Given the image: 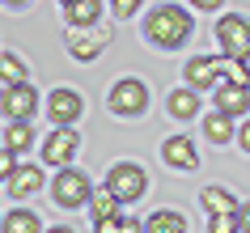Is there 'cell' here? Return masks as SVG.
Instances as JSON below:
<instances>
[{
    "label": "cell",
    "instance_id": "obj_33",
    "mask_svg": "<svg viewBox=\"0 0 250 233\" xmlns=\"http://www.w3.org/2000/svg\"><path fill=\"white\" fill-rule=\"evenodd\" d=\"M4 4H26V0H4Z\"/></svg>",
    "mask_w": 250,
    "mask_h": 233
},
{
    "label": "cell",
    "instance_id": "obj_27",
    "mask_svg": "<svg viewBox=\"0 0 250 233\" xmlns=\"http://www.w3.org/2000/svg\"><path fill=\"white\" fill-rule=\"evenodd\" d=\"M17 169V161H13V148H4V153H0V174H4V178H9V174H13Z\"/></svg>",
    "mask_w": 250,
    "mask_h": 233
},
{
    "label": "cell",
    "instance_id": "obj_3",
    "mask_svg": "<svg viewBox=\"0 0 250 233\" xmlns=\"http://www.w3.org/2000/svg\"><path fill=\"white\" fill-rule=\"evenodd\" d=\"M106 187H110L123 204H136V199L148 191V174L136 166V161H119V166H110V174H106Z\"/></svg>",
    "mask_w": 250,
    "mask_h": 233
},
{
    "label": "cell",
    "instance_id": "obj_2",
    "mask_svg": "<svg viewBox=\"0 0 250 233\" xmlns=\"http://www.w3.org/2000/svg\"><path fill=\"white\" fill-rule=\"evenodd\" d=\"M216 42H221V55L225 60H250V17L242 13H229L216 21Z\"/></svg>",
    "mask_w": 250,
    "mask_h": 233
},
{
    "label": "cell",
    "instance_id": "obj_21",
    "mask_svg": "<svg viewBox=\"0 0 250 233\" xmlns=\"http://www.w3.org/2000/svg\"><path fill=\"white\" fill-rule=\"evenodd\" d=\"M119 204H123V199H119V195L110 191V187L93 191V199H89V208H93V216H98V220H106V216H119Z\"/></svg>",
    "mask_w": 250,
    "mask_h": 233
},
{
    "label": "cell",
    "instance_id": "obj_11",
    "mask_svg": "<svg viewBox=\"0 0 250 233\" xmlns=\"http://www.w3.org/2000/svg\"><path fill=\"white\" fill-rule=\"evenodd\" d=\"M161 157H166V166L170 169H199V153H195V144L187 140V136H170V140L161 144Z\"/></svg>",
    "mask_w": 250,
    "mask_h": 233
},
{
    "label": "cell",
    "instance_id": "obj_25",
    "mask_svg": "<svg viewBox=\"0 0 250 233\" xmlns=\"http://www.w3.org/2000/svg\"><path fill=\"white\" fill-rule=\"evenodd\" d=\"M140 4H145V0H110V13H115V21H127Z\"/></svg>",
    "mask_w": 250,
    "mask_h": 233
},
{
    "label": "cell",
    "instance_id": "obj_8",
    "mask_svg": "<svg viewBox=\"0 0 250 233\" xmlns=\"http://www.w3.org/2000/svg\"><path fill=\"white\" fill-rule=\"evenodd\" d=\"M77 148H81V136H77V131H72V127H55L51 136L42 140V161L64 169L68 161L77 157Z\"/></svg>",
    "mask_w": 250,
    "mask_h": 233
},
{
    "label": "cell",
    "instance_id": "obj_12",
    "mask_svg": "<svg viewBox=\"0 0 250 233\" xmlns=\"http://www.w3.org/2000/svg\"><path fill=\"white\" fill-rule=\"evenodd\" d=\"M34 106H39V93L30 89V85H9V89H4V115H9V123L30 119Z\"/></svg>",
    "mask_w": 250,
    "mask_h": 233
},
{
    "label": "cell",
    "instance_id": "obj_6",
    "mask_svg": "<svg viewBox=\"0 0 250 233\" xmlns=\"http://www.w3.org/2000/svg\"><path fill=\"white\" fill-rule=\"evenodd\" d=\"M106 47H110V26H85V30H72L68 34V55L81 60V64L98 60Z\"/></svg>",
    "mask_w": 250,
    "mask_h": 233
},
{
    "label": "cell",
    "instance_id": "obj_26",
    "mask_svg": "<svg viewBox=\"0 0 250 233\" xmlns=\"http://www.w3.org/2000/svg\"><path fill=\"white\" fill-rule=\"evenodd\" d=\"M98 233H123V220H119V216H106V220H98Z\"/></svg>",
    "mask_w": 250,
    "mask_h": 233
},
{
    "label": "cell",
    "instance_id": "obj_13",
    "mask_svg": "<svg viewBox=\"0 0 250 233\" xmlns=\"http://www.w3.org/2000/svg\"><path fill=\"white\" fill-rule=\"evenodd\" d=\"M42 187V169L39 166H17L9 178H4V195L9 199H21V195H34Z\"/></svg>",
    "mask_w": 250,
    "mask_h": 233
},
{
    "label": "cell",
    "instance_id": "obj_20",
    "mask_svg": "<svg viewBox=\"0 0 250 233\" xmlns=\"http://www.w3.org/2000/svg\"><path fill=\"white\" fill-rule=\"evenodd\" d=\"M30 144H34V131H30V123H26V119L9 123V131H4V148H13V153H26Z\"/></svg>",
    "mask_w": 250,
    "mask_h": 233
},
{
    "label": "cell",
    "instance_id": "obj_4",
    "mask_svg": "<svg viewBox=\"0 0 250 233\" xmlns=\"http://www.w3.org/2000/svg\"><path fill=\"white\" fill-rule=\"evenodd\" d=\"M51 195H55V204L60 208H85L93 199V187H89V178L81 174V169H60L55 174V182H51Z\"/></svg>",
    "mask_w": 250,
    "mask_h": 233
},
{
    "label": "cell",
    "instance_id": "obj_15",
    "mask_svg": "<svg viewBox=\"0 0 250 233\" xmlns=\"http://www.w3.org/2000/svg\"><path fill=\"white\" fill-rule=\"evenodd\" d=\"M145 233H187V216H178L174 208H161L145 220Z\"/></svg>",
    "mask_w": 250,
    "mask_h": 233
},
{
    "label": "cell",
    "instance_id": "obj_22",
    "mask_svg": "<svg viewBox=\"0 0 250 233\" xmlns=\"http://www.w3.org/2000/svg\"><path fill=\"white\" fill-rule=\"evenodd\" d=\"M4 233H39V216L30 208H17V212L4 216Z\"/></svg>",
    "mask_w": 250,
    "mask_h": 233
},
{
    "label": "cell",
    "instance_id": "obj_14",
    "mask_svg": "<svg viewBox=\"0 0 250 233\" xmlns=\"http://www.w3.org/2000/svg\"><path fill=\"white\" fill-rule=\"evenodd\" d=\"M98 13H102V4H98V0H77V4H68V9H64V17H68V30L98 26Z\"/></svg>",
    "mask_w": 250,
    "mask_h": 233
},
{
    "label": "cell",
    "instance_id": "obj_9",
    "mask_svg": "<svg viewBox=\"0 0 250 233\" xmlns=\"http://www.w3.org/2000/svg\"><path fill=\"white\" fill-rule=\"evenodd\" d=\"M47 115H51L55 127H72V123L85 115V102H81L77 89H51V98H47Z\"/></svg>",
    "mask_w": 250,
    "mask_h": 233
},
{
    "label": "cell",
    "instance_id": "obj_24",
    "mask_svg": "<svg viewBox=\"0 0 250 233\" xmlns=\"http://www.w3.org/2000/svg\"><path fill=\"white\" fill-rule=\"evenodd\" d=\"M208 233H242V225H237V212H221V216H212Z\"/></svg>",
    "mask_w": 250,
    "mask_h": 233
},
{
    "label": "cell",
    "instance_id": "obj_18",
    "mask_svg": "<svg viewBox=\"0 0 250 233\" xmlns=\"http://www.w3.org/2000/svg\"><path fill=\"white\" fill-rule=\"evenodd\" d=\"M0 85L9 89V85H26V60L13 51H4V60H0Z\"/></svg>",
    "mask_w": 250,
    "mask_h": 233
},
{
    "label": "cell",
    "instance_id": "obj_30",
    "mask_svg": "<svg viewBox=\"0 0 250 233\" xmlns=\"http://www.w3.org/2000/svg\"><path fill=\"white\" fill-rule=\"evenodd\" d=\"M191 4H195V9H204V13H216L225 0H191Z\"/></svg>",
    "mask_w": 250,
    "mask_h": 233
},
{
    "label": "cell",
    "instance_id": "obj_34",
    "mask_svg": "<svg viewBox=\"0 0 250 233\" xmlns=\"http://www.w3.org/2000/svg\"><path fill=\"white\" fill-rule=\"evenodd\" d=\"M60 4H64V9H68V4H77V0H60Z\"/></svg>",
    "mask_w": 250,
    "mask_h": 233
},
{
    "label": "cell",
    "instance_id": "obj_29",
    "mask_svg": "<svg viewBox=\"0 0 250 233\" xmlns=\"http://www.w3.org/2000/svg\"><path fill=\"white\" fill-rule=\"evenodd\" d=\"M237 148H242V153H250V119L242 123V131H237Z\"/></svg>",
    "mask_w": 250,
    "mask_h": 233
},
{
    "label": "cell",
    "instance_id": "obj_10",
    "mask_svg": "<svg viewBox=\"0 0 250 233\" xmlns=\"http://www.w3.org/2000/svg\"><path fill=\"white\" fill-rule=\"evenodd\" d=\"M212 106L221 110V115H246L250 110V85H233V81H221L216 89H212Z\"/></svg>",
    "mask_w": 250,
    "mask_h": 233
},
{
    "label": "cell",
    "instance_id": "obj_16",
    "mask_svg": "<svg viewBox=\"0 0 250 233\" xmlns=\"http://www.w3.org/2000/svg\"><path fill=\"white\" fill-rule=\"evenodd\" d=\"M204 136H208L212 144H229L237 136L233 131V115H221V110H212L208 119H204Z\"/></svg>",
    "mask_w": 250,
    "mask_h": 233
},
{
    "label": "cell",
    "instance_id": "obj_7",
    "mask_svg": "<svg viewBox=\"0 0 250 233\" xmlns=\"http://www.w3.org/2000/svg\"><path fill=\"white\" fill-rule=\"evenodd\" d=\"M221 55H195V60H187V68H183V77H187V85L191 89H216L225 81V72H221Z\"/></svg>",
    "mask_w": 250,
    "mask_h": 233
},
{
    "label": "cell",
    "instance_id": "obj_17",
    "mask_svg": "<svg viewBox=\"0 0 250 233\" xmlns=\"http://www.w3.org/2000/svg\"><path fill=\"white\" fill-rule=\"evenodd\" d=\"M199 204L208 208V216H221V212H237V199L225 187H204L199 191Z\"/></svg>",
    "mask_w": 250,
    "mask_h": 233
},
{
    "label": "cell",
    "instance_id": "obj_32",
    "mask_svg": "<svg viewBox=\"0 0 250 233\" xmlns=\"http://www.w3.org/2000/svg\"><path fill=\"white\" fill-rule=\"evenodd\" d=\"M47 233H72V229H68V225H55V229H47Z\"/></svg>",
    "mask_w": 250,
    "mask_h": 233
},
{
    "label": "cell",
    "instance_id": "obj_19",
    "mask_svg": "<svg viewBox=\"0 0 250 233\" xmlns=\"http://www.w3.org/2000/svg\"><path fill=\"white\" fill-rule=\"evenodd\" d=\"M195 110H199V98H195L191 85H183V89L170 93V115H174V119H191Z\"/></svg>",
    "mask_w": 250,
    "mask_h": 233
},
{
    "label": "cell",
    "instance_id": "obj_5",
    "mask_svg": "<svg viewBox=\"0 0 250 233\" xmlns=\"http://www.w3.org/2000/svg\"><path fill=\"white\" fill-rule=\"evenodd\" d=\"M148 106V85L136 77H123L115 81V89H110V115H145Z\"/></svg>",
    "mask_w": 250,
    "mask_h": 233
},
{
    "label": "cell",
    "instance_id": "obj_28",
    "mask_svg": "<svg viewBox=\"0 0 250 233\" xmlns=\"http://www.w3.org/2000/svg\"><path fill=\"white\" fill-rule=\"evenodd\" d=\"M237 225H242V233H250V199L237 204Z\"/></svg>",
    "mask_w": 250,
    "mask_h": 233
},
{
    "label": "cell",
    "instance_id": "obj_1",
    "mask_svg": "<svg viewBox=\"0 0 250 233\" xmlns=\"http://www.w3.org/2000/svg\"><path fill=\"white\" fill-rule=\"evenodd\" d=\"M191 34H195V21H191V13H187L183 4H157V9L145 17V39L153 42V47L174 51V47H183Z\"/></svg>",
    "mask_w": 250,
    "mask_h": 233
},
{
    "label": "cell",
    "instance_id": "obj_23",
    "mask_svg": "<svg viewBox=\"0 0 250 233\" xmlns=\"http://www.w3.org/2000/svg\"><path fill=\"white\" fill-rule=\"evenodd\" d=\"M221 60H225V55H221ZM221 72H225V81H233V85H250V68H246V60H225Z\"/></svg>",
    "mask_w": 250,
    "mask_h": 233
},
{
    "label": "cell",
    "instance_id": "obj_31",
    "mask_svg": "<svg viewBox=\"0 0 250 233\" xmlns=\"http://www.w3.org/2000/svg\"><path fill=\"white\" fill-rule=\"evenodd\" d=\"M123 233H145V220H132V216H123Z\"/></svg>",
    "mask_w": 250,
    "mask_h": 233
}]
</instances>
